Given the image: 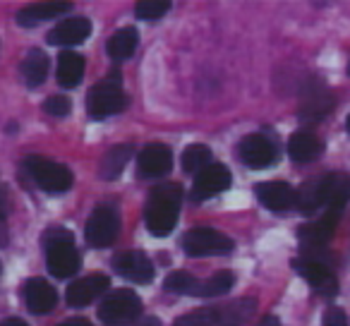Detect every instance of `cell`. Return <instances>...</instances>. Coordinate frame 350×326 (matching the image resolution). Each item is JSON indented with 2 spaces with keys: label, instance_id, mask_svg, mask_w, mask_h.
Masks as SVG:
<instances>
[{
  "label": "cell",
  "instance_id": "6da1fadb",
  "mask_svg": "<svg viewBox=\"0 0 350 326\" xmlns=\"http://www.w3.org/2000/svg\"><path fill=\"white\" fill-rule=\"evenodd\" d=\"M180 202L183 190L178 185H161L149 192L144 223L151 235L165 238V235L173 233L175 223H178V214H180Z\"/></svg>",
  "mask_w": 350,
  "mask_h": 326
},
{
  "label": "cell",
  "instance_id": "7a4b0ae2",
  "mask_svg": "<svg viewBox=\"0 0 350 326\" xmlns=\"http://www.w3.org/2000/svg\"><path fill=\"white\" fill-rule=\"evenodd\" d=\"M252 310V300H238L228 307H221V310L206 307V310L190 312V314L180 316L173 326H243L250 319Z\"/></svg>",
  "mask_w": 350,
  "mask_h": 326
},
{
  "label": "cell",
  "instance_id": "3957f363",
  "mask_svg": "<svg viewBox=\"0 0 350 326\" xmlns=\"http://www.w3.org/2000/svg\"><path fill=\"white\" fill-rule=\"evenodd\" d=\"M25 168L31 176V180L44 192L63 195L72 187V171L65 168L63 163H55V161H49L44 156H27Z\"/></svg>",
  "mask_w": 350,
  "mask_h": 326
},
{
  "label": "cell",
  "instance_id": "277c9868",
  "mask_svg": "<svg viewBox=\"0 0 350 326\" xmlns=\"http://www.w3.org/2000/svg\"><path fill=\"white\" fill-rule=\"evenodd\" d=\"M127 106V94L120 89V84L103 79L87 94V113L94 120H103L108 116H116Z\"/></svg>",
  "mask_w": 350,
  "mask_h": 326
},
{
  "label": "cell",
  "instance_id": "5b68a950",
  "mask_svg": "<svg viewBox=\"0 0 350 326\" xmlns=\"http://www.w3.org/2000/svg\"><path fill=\"white\" fill-rule=\"evenodd\" d=\"M142 314V300L135 290H113L103 297L98 307V319L103 324H125Z\"/></svg>",
  "mask_w": 350,
  "mask_h": 326
},
{
  "label": "cell",
  "instance_id": "8992f818",
  "mask_svg": "<svg viewBox=\"0 0 350 326\" xmlns=\"http://www.w3.org/2000/svg\"><path fill=\"white\" fill-rule=\"evenodd\" d=\"M183 249H185L190 257H211V254H228L233 252V240L228 235L219 233L214 228H192L183 238Z\"/></svg>",
  "mask_w": 350,
  "mask_h": 326
},
{
  "label": "cell",
  "instance_id": "52a82bcc",
  "mask_svg": "<svg viewBox=\"0 0 350 326\" xmlns=\"http://www.w3.org/2000/svg\"><path fill=\"white\" fill-rule=\"evenodd\" d=\"M118 230H120V216H118V211L113 206H96L94 214L89 216L84 235H87V243L92 247H108V245L116 243Z\"/></svg>",
  "mask_w": 350,
  "mask_h": 326
},
{
  "label": "cell",
  "instance_id": "ba28073f",
  "mask_svg": "<svg viewBox=\"0 0 350 326\" xmlns=\"http://www.w3.org/2000/svg\"><path fill=\"white\" fill-rule=\"evenodd\" d=\"M293 269L314 288L321 295H336L338 293V281H336L334 271L326 267L324 262L312 257H297L293 259Z\"/></svg>",
  "mask_w": 350,
  "mask_h": 326
},
{
  "label": "cell",
  "instance_id": "9c48e42d",
  "mask_svg": "<svg viewBox=\"0 0 350 326\" xmlns=\"http://www.w3.org/2000/svg\"><path fill=\"white\" fill-rule=\"evenodd\" d=\"M240 159L247 168H269L271 163H276L278 159V149L269 137L264 135H247L243 141H240V149H238Z\"/></svg>",
  "mask_w": 350,
  "mask_h": 326
},
{
  "label": "cell",
  "instance_id": "30bf717a",
  "mask_svg": "<svg viewBox=\"0 0 350 326\" xmlns=\"http://www.w3.org/2000/svg\"><path fill=\"white\" fill-rule=\"evenodd\" d=\"M230 187V171L221 163H209L206 168H202L195 176V182H192V197L195 202L209 200V197H216L221 192H226Z\"/></svg>",
  "mask_w": 350,
  "mask_h": 326
},
{
  "label": "cell",
  "instance_id": "8fae6325",
  "mask_svg": "<svg viewBox=\"0 0 350 326\" xmlns=\"http://www.w3.org/2000/svg\"><path fill=\"white\" fill-rule=\"evenodd\" d=\"M113 269L132 283H142L144 286V283L154 281V264H151V259L142 252H135V249L118 252L113 257Z\"/></svg>",
  "mask_w": 350,
  "mask_h": 326
},
{
  "label": "cell",
  "instance_id": "7c38bea8",
  "mask_svg": "<svg viewBox=\"0 0 350 326\" xmlns=\"http://www.w3.org/2000/svg\"><path fill=\"white\" fill-rule=\"evenodd\" d=\"M170 168H173V151L165 144H149L137 156V176L139 178L168 176Z\"/></svg>",
  "mask_w": 350,
  "mask_h": 326
},
{
  "label": "cell",
  "instance_id": "4fadbf2b",
  "mask_svg": "<svg viewBox=\"0 0 350 326\" xmlns=\"http://www.w3.org/2000/svg\"><path fill=\"white\" fill-rule=\"evenodd\" d=\"M49 271L55 278H70L79 271V252L75 243H55L46 247Z\"/></svg>",
  "mask_w": 350,
  "mask_h": 326
},
{
  "label": "cell",
  "instance_id": "5bb4252c",
  "mask_svg": "<svg viewBox=\"0 0 350 326\" xmlns=\"http://www.w3.org/2000/svg\"><path fill=\"white\" fill-rule=\"evenodd\" d=\"M319 197L321 204L331 211H343L350 202V176L348 173H329L319 180Z\"/></svg>",
  "mask_w": 350,
  "mask_h": 326
},
{
  "label": "cell",
  "instance_id": "9a60e30c",
  "mask_svg": "<svg viewBox=\"0 0 350 326\" xmlns=\"http://www.w3.org/2000/svg\"><path fill=\"white\" fill-rule=\"evenodd\" d=\"M92 34V22L87 17H70L63 20L49 31L51 46H77L84 44Z\"/></svg>",
  "mask_w": 350,
  "mask_h": 326
},
{
  "label": "cell",
  "instance_id": "2e32d148",
  "mask_svg": "<svg viewBox=\"0 0 350 326\" xmlns=\"http://www.w3.org/2000/svg\"><path fill=\"white\" fill-rule=\"evenodd\" d=\"M111 281L103 273H92V276H84L79 281H75L68 288V305L70 307H87L89 302H94L98 295L108 290Z\"/></svg>",
  "mask_w": 350,
  "mask_h": 326
},
{
  "label": "cell",
  "instance_id": "e0dca14e",
  "mask_svg": "<svg viewBox=\"0 0 350 326\" xmlns=\"http://www.w3.org/2000/svg\"><path fill=\"white\" fill-rule=\"evenodd\" d=\"M254 195L271 211H288L295 206V190L288 182H259V185H254Z\"/></svg>",
  "mask_w": 350,
  "mask_h": 326
},
{
  "label": "cell",
  "instance_id": "ac0fdd59",
  "mask_svg": "<svg viewBox=\"0 0 350 326\" xmlns=\"http://www.w3.org/2000/svg\"><path fill=\"white\" fill-rule=\"evenodd\" d=\"M22 290H25L27 307H29V312H34V314H49V312L58 305V293H55V288L51 286L49 281H44V278H29Z\"/></svg>",
  "mask_w": 350,
  "mask_h": 326
},
{
  "label": "cell",
  "instance_id": "d6986e66",
  "mask_svg": "<svg viewBox=\"0 0 350 326\" xmlns=\"http://www.w3.org/2000/svg\"><path fill=\"white\" fill-rule=\"evenodd\" d=\"M70 3L60 0V3H36V5H29V8H22L17 12V25L20 27H36L46 20H55V17L65 15L70 12Z\"/></svg>",
  "mask_w": 350,
  "mask_h": 326
},
{
  "label": "cell",
  "instance_id": "ffe728a7",
  "mask_svg": "<svg viewBox=\"0 0 350 326\" xmlns=\"http://www.w3.org/2000/svg\"><path fill=\"white\" fill-rule=\"evenodd\" d=\"M340 219V211H326L324 216H319V219L314 221V223H307L300 228V240L305 245H312V247H319V245H324L326 240L334 235V228L336 223H338Z\"/></svg>",
  "mask_w": 350,
  "mask_h": 326
},
{
  "label": "cell",
  "instance_id": "44dd1931",
  "mask_svg": "<svg viewBox=\"0 0 350 326\" xmlns=\"http://www.w3.org/2000/svg\"><path fill=\"white\" fill-rule=\"evenodd\" d=\"M84 77V58L75 51H63L58 55V84L65 89H75Z\"/></svg>",
  "mask_w": 350,
  "mask_h": 326
},
{
  "label": "cell",
  "instance_id": "7402d4cb",
  "mask_svg": "<svg viewBox=\"0 0 350 326\" xmlns=\"http://www.w3.org/2000/svg\"><path fill=\"white\" fill-rule=\"evenodd\" d=\"M319 154H321V141L314 135H310V132H295L288 139V156L295 163H310Z\"/></svg>",
  "mask_w": 350,
  "mask_h": 326
},
{
  "label": "cell",
  "instance_id": "603a6c76",
  "mask_svg": "<svg viewBox=\"0 0 350 326\" xmlns=\"http://www.w3.org/2000/svg\"><path fill=\"white\" fill-rule=\"evenodd\" d=\"M22 77H25L27 87H41L46 82V77H49V55L39 49L29 51L27 58L22 60Z\"/></svg>",
  "mask_w": 350,
  "mask_h": 326
},
{
  "label": "cell",
  "instance_id": "cb8c5ba5",
  "mask_svg": "<svg viewBox=\"0 0 350 326\" xmlns=\"http://www.w3.org/2000/svg\"><path fill=\"white\" fill-rule=\"evenodd\" d=\"M132 151H135L132 149V144H118V146H113L106 156H103L101 168H98V173H101L103 180H116V178L125 171V166L132 159Z\"/></svg>",
  "mask_w": 350,
  "mask_h": 326
},
{
  "label": "cell",
  "instance_id": "d4e9b609",
  "mask_svg": "<svg viewBox=\"0 0 350 326\" xmlns=\"http://www.w3.org/2000/svg\"><path fill=\"white\" fill-rule=\"evenodd\" d=\"M137 41H139V36H137L135 27H122V29H118L116 34L108 39L106 51H108V55H111L113 60H118V63H120V60H127L132 53H135Z\"/></svg>",
  "mask_w": 350,
  "mask_h": 326
},
{
  "label": "cell",
  "instance_id": "484cf974",
  "mask_svg": "<svg viewBox=\"0 0 350 326\" xmlns=\"http://www.w3.org/2000/svg\"><path fill=\"white\" fill-rule=\"evenodd\" d=\"M209 161H211V151L204 144H190L183 151V168L187 173H200L202 168L209 166Z\"/></svg>",
  "mask_w": 350,
  "mask_h": 326
},
{
  "label": "cell",
  "instance_id": "4316f807",
  "mask_svg": "<svg viewBox=\"0 0 350 326\" xmlns=\"http://www.w3.org/2000/svg\"><path fill=\"white\" fill-rule=\"evenodd\" d=\"M165 290L178 293V295H197L200 293V281L187 271H173L165 278Z\"/></svg>",
  "mask_w": 350,
  "mask_h": 326
},
{
  "label": "cell",
  "instance_id": "83f0119b",
  "mask_svg": "<svg viewBox=\"0 0 350 326\" xmlns=\"http://www.w3.org/2000/svg\"><path fill=\"white\" fill-rule=\"evenodd\" d=\"M235 276L230 271H219L216 276H211L209 281L200 283V293L197 295L202 297H216V295H226V293L233 288Z\"/></svg>",
  "mask_w": 350,
  "mask_h": 326
},
{
  "label": "cell",
  "instance_id": "f1b7e54d",
  "mask_svg": "<svg viewBox=\"0 0 350 326\" xmlns=\"http://www.w3.org/2000/svg\"><path fill=\"white\" fill-rule=\"evenodd\" d=\"M321 204V197H319V180H310L295 192V206L302 211V214H312L317 206Z\"/></svg>",
  "mask_w": 350,
  "mask_h": 326
},
{
  "label": "cell",
  "instance_id": "f546056e",
  "mask_svg": "<svg viewBox=\"0 0 350 326\" xmlns=\"http://www.w3.org/2000/svg\"><path fill=\"white\" fill-rule=\"evenodd\" d=\"M170 10V0H142L137 3L135 15L142 22H156Z\"/></svg>",
  "mask_w": 350,
  "mask_h": 326
},
{
  "label": "cell",
  "instance_id": "4dcf8cb0",
  "mask_svg": "<svg viewBox=\"0 0 350 326\" xmlns=\"http://www.w3.org/2000/svg\"><path fill=\"white\" fill-rule=\"evenodd\" d=\"M44 111L49 113V116L65 118V116H70V111H72V103H70L68 96H51V98H46Z\"/></svg>",
  "mask_w": 350,
  "mask_h": 326
},
{
  "label": "cell",
  "instance_id": "1f68e13d",
  "mask_svg": "<svg viewBox=\"0 0 350 326\" xmlns=\"http://www.w3.org/2000/svg\"><path fill=\"white\" fill-rule=\"evenodd\" d=\"M55 243H75L72 233L68 228H49L44 235V247L49 245H55Z\"/></svg>",
  "mask_w": 350,
  "mask_h": 326
},
{
  "label": "cell",
  "instance_id": "d6a6232c",
  "mask_svg": "<svg viewBox=\"0 0 350 326\" xmlns=\"http://www.w3.org/2000/svg\"><path fill=\"white\" fill-rule=\"evenodd\" d=\"M324 326H348V316H345V312L338 310V307H331L324 314Z\"/></svg>",
  "mask_w": 350,
  "mask_h": 326
},
{
  "label": "cell",
  "instance_id": "836d02e7",
  "mask_svg": "<svg viewBox=\"0 0 350 326\" xmlns=\"http://www.w3.org/2000/svg\"><path fill=\"white\" fill-rule=\"evenodd\" d=\"M8 209H10V204H8V195L3 190H0V221L8 216Z\"/></svg>",
  "mask_w": 350,
  "mask_h": 326
},
{
  "label": "cell",
  "instance_id": "e575fe53",
  "mask_svg": "<svg viewBox=\"0 0 350 326\" xmlns=\"http://www.w3.org/2000/svg\"><path fill=\"white\" fill-rule=\"evenodd\" d=\"M58 326H94L92 321H87V319H79V316H75V319H68V321H63V324H58Z\"/></svg>",
  "mask_w": 350,
  "mask_h": 326
},
{
  "label": "cell",
  "instance_id": "d590c367",
  "mask_svg": "<svg viewBox=\"0 0 350 326\" xmlns=\"http://www.w3.org/2000/svg\"><path fill=\"white\" fill-rule=\"evenodd\" d=\"M259 326H281V319H278V316H273V314H267L262 321H259Z\"/></svg>",
  "mask_w": 350,
  "mask_h": 326
},
{
  "label": "cell",
  "instance_id": "8d00e7d4",
  "mask_svg": "<svg viewBox=\"0 0 350 326\" xmlns=\"http://www.w3.org/2000/svg\"><path fill=\"white\" fill-rule=\"evenodd\" d=\"M0 326H29V324L22 319H5V321H0Z\"/></svg>",
  "mask_w": 350,
  "mask_h": 326
},
{
  "label": "cell",
  "instance_id": "74e56055",
  "mask_svg": "<svg viewBox=\"0 0 350 326\" xmlns=\"http://www.w3.org/2000/svg\"><path fill=\"white\" fill-rule=\"evenodd\" d=\"M139 326H161V321H159V319H154V316H149V319H144Z\"/></svg>",
  "mask_w": 350,
  "mask_h": 326
},
{
  "label": "cell",
  "instance_id": "f35d334b",
  "mask_svg": "<svg viewBox=\"0 0 350 326\" xmlns=\"http://www.w3.org/2000/svg\"><path fill=\"white\" fill-rule=\"evenodd\" d=\"M345 130H348V135H350V116H348V120H345Z\"/></svg>",
  "mask_w": 350,
  "mask_h": 326
},
{
  "label": "cell",
  "instance_id": "ab89813d",
  "mask_svg": "<svg viewBox=\"0 0 350 326\" xmlns=\"http://www.w3.org/2000/svg\"><path fill=\"white\" fill-rule=\"evenodd\" d=\"M0 273H3V264H0Z\"/></svg>",
  "mask_w": 350,
  "mask_h": 326
},
{
  "label": "cell",
  "instance_id": "60d3db41",
  "mask_svg": "<svg viewBox=\"0 0 350 326\" xmlns=\"http://www.w3.org/2000/svg\"><path fill=\"white\" fill-rule=\"evenodd\" d=\"M348 74H350V65H348Z\"/></svg>",
  "mask_w": 350,
  "mask_h": 326
}]
</instances>
